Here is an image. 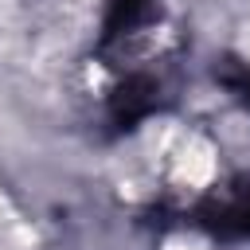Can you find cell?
<instances>
[{
  "label": "cell",
  "mask_w": 250,
  "mask_h": 250,
  "mask_svg": "<svg viewBox=\"0 0 250 250\" xmlns=\"http://www.w3.org/2000/svg\"><path fill=\"white\" fill-rule=\"evenodd\" d=\"M156 105H160L156 78H148V74H125L117 82V90L109 94V125L117 133H125L137 121H145L148 113H156Z\"/></svg>",
  "instance_id": "cell-1"
},
{
  "label": "cell",
  "mask_w": 250,
  "mask_h": 250,
  "mask_svg": "<svg viewBox=\"0 0 250 250\" xmlns=\"http://www.w3.org/2000/svg\"><path fill=\"white\" fill-rule=\"evenodd\" d=\"M148 16H152V0H105L102 43H117V39L133 35Z\"/></svg>",
  "instance_id": "cell-2"
},
{
  "label": "cell",
  "mask_w": 250,
  "mask_h": 250,
  "mask_svg": "<svg viewBox=\"0 0 250 250\" xmlns=\"http://www.w3.org/2000/svg\"><path fill=\"white\" fill-rule=\"evenodd\" d=\"M219 82H223V86H227V90H230V94L250 109V66H246V62L227 59V66L219 70Z\"/></svg>",
  "instance_id": "cell-3"
}]
</instances>
